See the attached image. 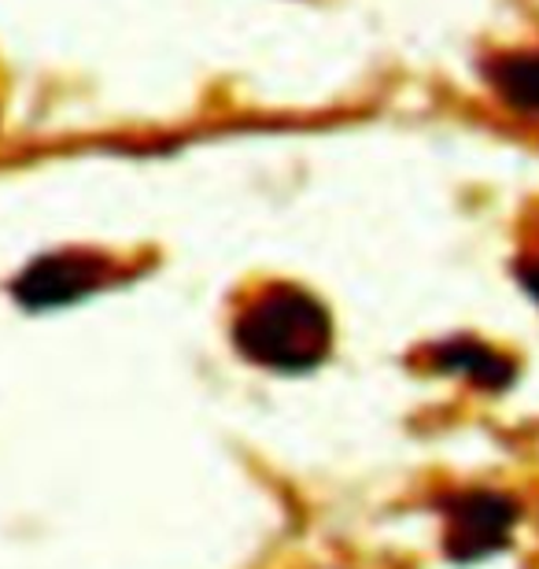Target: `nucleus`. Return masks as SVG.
Wrapping results in <instances>:
<instances>
[{
	"instance_id": "f03ea898",
	"label": "nucleus",
	"mask_w": 539,
	"mask_h": 569,
	"mask_svg": "<svg viewBox=\"0 0 539 569\" xmlns=\"http://www.w3.org/2000/svg\"><path fill=\"white\" fill-rule=\"evenodd\" d=\"M518 526V507L499 492H462L447 510V555L455 562H477L502 551Z\"/></svg>"
},
{
	"instance_id": "423d86ee",
	"label": "nucleus",
	"mask_w": 539,
	"mask_h": 569,
	"mask_svg": "<svg viewBox=\"0 0 539 569\" xmlns=\"http://www.w3.org/2000/svg\"><path fill=\"white\" fill-rule=\"evenodd\" d=\"M521 274H525V284H529V289L536 292V300H539V259H536L532 267H525Z\"/></svg>"
},
{
	"instance_id": "39448f33",
	"label": "nucleus",
	"mask_w": 539,
	"mask_h": 569,
	"mask_svg": "<svg viewBox=\"0 0 539 569\" xmlns=\"http://www.w3.org/2000/svg\"><path fill=\"white\" fill-rule=\"evenodd\" d=\"M436 367L447 373H462V378H473L485 389H502V385L513 381V367L502 356H496L485 345H469V340H451V345L436 348Z\"/></svg>"
},
{
	"instance_id": "20e7f679",
	"label": "nucleus",
	"mask_w": 539,
	"mask_h": 569,
	"mask_svg": "<svg viewBox=\"0 0 539 569\" xmlns=\"http://www.w3.org/2000/svg\"><path fill=\"white\" fill-rule=\"evenodd\" d=\"M480 71L502 104L525 111V116H539V49L491 56Z\"/></svg>"
},
{
	"instance_id": "f257e3e1",
	"label": "nucleus",
	"mask_w": 539,
	"mask_h": 569,
	"mask_svg": "<svg viewBox=\"0 0 539 569\" xmlns=\"http://www.w3.org/2000/svg\"><path fill=\"white\" fill-rule=\"evenodd\" d=\"M233 340L240 356L278 373L315 370L329 356L332 322L311 292L296 284H270L237 315Z\"/></svg>"
},
{
	"instance_id": "7ed1b4c3",
	"label": "nucleus",
	"mask_w": 539,
	"mask_h": 569,
	"mask_svg": "<svg viewBox=\"0 0 539 569\" xmlns=\"http://www.w3.org/2000/svg\"><path fill=\"white\" fill-rule=\"evenodd\" d=\"M108 278V263L89 252H52L41 256L22 270L11 284L16 300L30 311H49V307L74 303L82 296L97 292Z\"/></svg>"
}]
</instances>
